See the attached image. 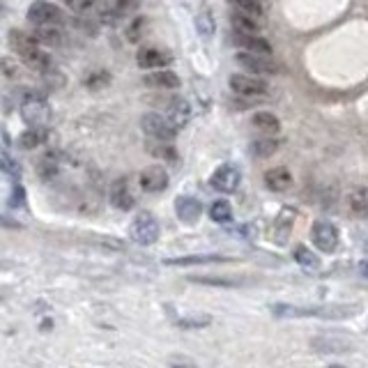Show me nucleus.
<instances>
[{
  "instance_id": "nucleus-1",
  "label": "nucleus",
  "mask_w": 368,
  "mask_h": 368,
  "mask_svg": "<svg viewBox=\"0 0 368 368\" xmlns=\"http://www.w3.org/2000/svg\"><path fill=\"white\" fill-rule=\"evenodd\" d=\"M359 311L357 304H318V306H292V304H274L272 313L276 318H327L343 320L352 318Z\"/></svg>"
},
{
  "instance_id": "nucleus-2",
  "label": "nucleus",
  "mask_w": 368,
  "mask_h": 368,
  "mask_svg": "<svg viewBox=\"0 0 368 368\" xmlns=\"http://www.w3.org/2000/svg\"><path fill=\"white\" fill-rule=\"evenodd\" d=\"M19 113L28 127H42V129H47L54 120V111H51L47 95L37 93V90H24L19 102Z\"/></svg>"
},
{
  "instance_id": "nucleus-3",
  "label": "nucleus",
  "mask_w": 368,
  "mask_h": 368,
  "mask_svg": "<svg viewBox=\"0 0 368 368\" xmlns=\"http://www.w3.org/2000/svg\"><path fill=\"white\" fill-rule=\"evenodd\" d=\"M159 232H161L159 221H157V216L152 212H147V209H143V212L134 216V221L129 226V237L141 246L154 244L157 239H159Z\"/></svg>"
},
{
  "instance_id": "nucleus-4",
  "label": "nucleus",
  "mask_w": 368,
  "mask_h": 368,
  "mask_svg": "<svg viewBox=\"0 0 368 368\" xmlns=\"http://www.w3.org/2000/svg\"><path fill=\"white\" fill-rule=\"evenodd\" d=\"M311 239H313V246L322 253H334L339 249L341 244V232L339 228L334 226L332 221H315L313 228H311Z\"/></svg>"
},
{
  "instance_id": "nucleus-5",
  "label": "nucleus",
  "mask_w": 368,
  "mask_h": 368,
  "mask_svg": "<svg viewBox=\"0 0 368 368\" xmlns=\"http://www.w3.org/2000/svg\"><path fill=\"white\" fill-rule=\"evenodd\" d=\"M141 129L145 134V138H157V141H170L175 138L177 127L170 125L168 118H163L159 113H147L141 118Z\"/></svg>"
},
{
  "instance_id": "nucleus-6",
  "label": "nucleus",
  "mask_w": 368,
  "mask_h": 368,
  "mask_svg": "<svg viewBox=\"0 0 368 368\" xmlns=\"http://www.w3.org/2000/svg\"><path fill=\"white\" fill-rule=\"evenodd\" d=\"M239 182H242V173L235 163H221L212 175H209V186L219 193H235Z\"/></svg>"
},
{
  "instance_id": "nucleus-7",
  "label": "nucleus",
  "mask_w": 368,
  "mask_h": 368,
  "mask_svg": "<svg viewBox=\"0 0 368 368\" xmlns=\"http://www.w3.org/2000/svg\"><path fill=\"white\" fill-rule=\"evenodd\" d=\"M26 19L33 26H37V24H63L65 12L60 10L58 5L49 3V0H35V3L28 7Z\"/></svg>"
},
{
  "instance_id": "nucleus-8",
  "label": "nucleus",
  "mask_w": 368,
  "mask_h": 368,
  "mask_svg": "<svg viewBox=\"0 0 368 368\" xmlns=\"http://www.w3.org/2000/svg\"><path fill=\"white\" fill-rule=\"evenodd\" d=\"M228 86L235 95H242V97H262L267 95L269 86L265 83L262 79L258 77H251L249 74H232L228 79Z\"/></svg>"
},
{
  "instance_id": "nucleus-9",
  "label": "nucleus",
  "mask_w": 368,
  "mask_h": 368,
  "mask_svg": "<svg viewBox=\"0 0 368 368\" xmlns=\"http://www.w3.org/2000/svg\"><path fill=\"white\" fill-rule=\"evenodd\" d=\"M237 65L244 67L246 72L251 74H262V77H272V74H276V67L272 60H269V56H262V54H253V51H239V54L235 56Z\"/></svg>"
},
{
  "instance_id": "nucleus-10",
  "label": "nucleus",
  "mask_w": 368,
  "mask_h": 368,
  "mask_svg": "<svg viewBox=\"0 0 368 368\" xmlns=\"http://www.w3.org/2000/svg\"><path fill=\"white\" fill-rule=\"evenodd\" d=\"M97 5H99V14L104 21H115L131 17L138 10L141 0H97Z\"/></svg>"
},
{
  "instance_id": "nucleus-11",
  "label": "nucleus",
  "mask_w": 368,
  "mask_h": 368,
  "mask_svg": "<svg viewBox=\"0 0 368 368\" xmlns=\"http://www.w3.org/2000/svg\"><path fill=\"white\" fill-rule=\"evenodd\" d=\"M295 219H297V209L295 207H281V212L276 214L274 219V228H272V242L285 246L290 239V232L295 228Z\"/></svg>"
},
{
  "instance_id": "nucleus-12",
  "label": "nucleus",
  "mask_w": 368,
  "mask_h": 368,
  "mask_svg": "<svg viewBox=\"0 0 368 368\" xmlns=\"http://www.w3.org/2000/svg\"><path fill=\"white\" fill-rule=\"evenodd\" d=\"M170 60H173V56L168 54V51L157 49V47H143L136 54V63L141 70H161V67L170 65Z\"/></svg>"
},
{
  "instance_id": "nucleus-13",
  "label": "nucleus",
  "mask_w": 368,
  "mask_h": 368,
  "mask_svg": "<svg viewBox=\"0 0 368 368\" xmlns=\"http://www.w3.org/2000/svg\"><path fill=\"white\" fill-rule=\"evenodd\" d=\"M168 173L163 166H147L145 170L141 173L138 182H141V189L147 191V193H159L168 186Z\"/></svg>"
},
{
  "instance_id": "nucleus-14",
  "label": "nucleus",
  "mask_w": 368,
  "mask_h": 368,
  "mask_svg": "<svg viewBox=\"0 0 368 368\" xmlns=\"http://www.w3.org/2000/svg\"><path fill=\"white\" fill-rule=\"evenodd\" d=\"M175 214H177L179 221L186 223V226H193L202 214L200 200L193 198V196H177L175 198Z\"/></svg>"
},
{
  "instance_id": "nucleus-15",
  "label": "nucleus",
  "mask_w": 368,
  "mask_h": 368,
  "mask_svg": "<svg viewBox=\"0 0 368 368\" xmlns=\"http://www.w3.org/2000/svg\"><path fill=\"white\" fill-rule=\"evenodd\" d=\"M111 202L122 209V212H129L136 205V198H134V193L129 189V179L127 177H118L113 184H111Z\"/></svg>"
},
{
  "instance_id": "nucleus-16",
  "label": "nucleus",
  "mask_w": 368,
  "mask_h": 368,
  "mask_svg": "<svg viewBox=\"0 0 368 368\" xmlns=\"http://www.w3.org/2000/svg\"><path fill=\"white\" fill-rule=\"evenodd\" d=\"M143 83L150 88H159V90H175V88H179V77L173 70L161 67V70H152L150 74H145Z\"/></svg>"
},
{
  "instance_id": "nucleus-17",
  "label": "nucleus",
  "mask_w": 368,
  "mask_h": 368,
  "mask_svg": "<svg viewBox=\"0 0 368 368\" xmlns=\"http://www.w3.org/2000/svg\"><path fill=\"white\" fill-rule=\"evenodd\" d=\"M235 44L244 51H253V54L272 56V47L260 33H235Z\"/></svg>"
},
{
  "instance_id": "nucleus-18",
  "label": "nucleus",
  "mask_w": 368,
  "mask_h": 368,
  "mask_svg": "<svg viewBox=\"0 0 368 368\" xmlns=\"http://www.w3.org/2000/svg\"><path fill=\"white\" fill-rule=\"evenodd\" d=\"M21 63H24L28 70H33L37 74H49L51 70H56L54 67V60H51V56L47 54V51H42L40 47L33 49V51H28V54L21 56Z\"/></svg>"
},
{
  "instance_id": "nucleus-19",
  "label": "nucleus",
  "mask_w": 368,
  "mask_h": 368,
  "mask_svg": "<svg viewBox=\"0 0 368 368\" xmlns=\"http://www.w3.org/2000/svg\"><path fill=\"white\" fill-rule=\"evenodd\" d=\"M33 33L40 40V44H47V47H58L65 40L63 24H37Z\"/></svg>"
},
{
  "instance_id": "nucleus-20",
  "label": "nucleus",
  "mask_w": 368,
  "mask_h": 368,
  "mask_svg": "<svg viewBox=\"0 0 368 368\" xmlns=\"http://www.w3.org/2000/svg\"><path fill=\"white\" fill-rule=\"evenodd\" d=\"M10 47L19 58L40 47V40L35 37V33H24V30H10Z\"/></svg>"
},
{
  "instance_id": "nucleus-21",
  "label": "nucleus",
  "mask_w": 368,
  "mask_h": 368,
  "mask_svg": "<svg viewBox=\"0 0 368 368\" xmlns=\"http://www.w3.org/2000/svg\"><path fill=\"white\" fill-rule=\"evenodd\" d=\"M230 24L235 28V33H260L262 30V19L260 17H251L242 10H237L230 14Z\"/></svg>"
},
{
  "instance_id": "nucleus-22",
  "label": "nucleus",
  "mask_w": 368,
  "mask_h": 368,
  "mask_svg": "<svg viewBox=\"0 0 368 368\" xmlns=\"http://www.w3.org/2000/svg\"><path fill=\"white\" fill-rule=\"evenodd\" d=\"M166 118L170 120V125L173 127H184L186 122L191 120V106H189V102H184L182 97H177V99H173L168 104V109H166Z\"/></svg>"
},
{
  "instance_id": "nucleus-23",
  "label": "nucleus",
  "mask_w": 368,
  "mask_h": 368,
  "mask_svg": "<svg viewBox=\"0 0 368 368\" xmlns=\"http://www.w3.org/2000/svg\"><path fill=\"white\" fill-rule=\"evenodd\" d=\"M232 258L221 253H202V255H182V258H170L166 265L170 267H186V265H207V262H228Z\"/></svg>"
},
{
  "instance_id": "nucleus-24",
  "label": "nucleus",
  "mask_w": 368,
  "mask_h": 368,
  "mask_svg": "<svg viewBox=\"0 0 368 368\" xmlns=\"http://www.w3.org/2000/svg\"><path fill=\"white\" fill-rule=\"evenodd\" d=\"M265 184L269 191H276V193H283L288 191L292 186V175L285 168H269L265 170Z\"/></svg>"
},
{
  "instance_id": "nucleus-25",
  "label": "nucleus",
  "mask_w": 368,
  "mask_h": 368,
  "mask_svg": "<svg viewBox=\"0 0 368 368\" xmlns=\"http://www.w3.org/2000/svg\"><path fill=\"white\" fill-rule=\"evenodd\" d=\"M145 150L152 157L161 161H175L177 159V152H175V145H173L170 141H157V138H145Z\"/></svg>"
},
{
  "instance_id": "nucleus-26",
  "label": "nucleus",
  "mask_w": 368,
  "mask_h": 368,
  "mask_svg": "<svg viewBox=\"0 0 368 368\" xmlns=\"http://www.w3.org/2000/svg\"><path fill=\"white\" fill-rule=\"evenodd\" d=\"M251 125L258 131L267 134V136H274V134L281 131V120L276 118L274 113H269V111H260V113H255L251 118Z\"/></svg>"
},
{
  "instance_id": "nucleus-27",
  "label": "nucleus",
  "mask_w": 368,
  "mask_h": 368,
  "mask_svg": "<svg viewBox=\"0 0 368 368\" xmlns=\"http://www.w3.org/2000/svg\"><path fill=\"white\" fill-rule=\"evenodd\" d=\"M47 138H49L47 129H42V127H28V129L19 136L17 143H19L21 150H37L47 143Z\"/></svg>"
},
{
  "instance_id": "nucleus-28",
  "label": "nucleus",
  "mask_w": 368,
  "mask_h": 368,
  "mask_svg": "<svg viewBox=\"0 0 368 368\" xmlns=\"http://www.w3.org/2000/svg\"><path fill=\"white\" fill-rule=\"evenodd\" d=\"M292 258H295L297 265L304 267L306 272H318V269H320V258L309 249V246H304V244H297L295 246V251H292Z\"/></svg>"
},
{
  "instance_id": "nucleus-29",
  "label": "nucleus",
  "mask_w": 368,
  "mask_h": 368,
  "mask_svg": "<svg viewBox=\"0 0 368 368\" xmlns=\"http://www.w3.org/2000/svg\"><path fill=\"white\" fill-rule=\"evenodd\" d=\"M279 147H281V141L279 138L267 136V138L255 141L253 145H251V152H253V157H258V159H267V157H272V154L279 152Z\"/></svg>"
},
{
  "instance_id": "nucleus-30",
  "label": "nucleus",
  "mask_w": 368,
  "mask_h": 368,
  "mask_svg": "<svg viewBox=\"0 0 368 368\" xmlns=\"http://www.w3.org/2000/svg\"><path fill=\"white\" fill-rule=\"evenodd\" d=\"M311 345L318 352H348L352 345L343 339H329V336H320V339L311 341Z\"/></svg>"
},
{
  "instance_id": "nucleus-31",
  "label": "nucleus",
  "mask_w": 368,
  "mask_h": 368,
  "mask_svg": "<svg viewBox=\"0 0 368 368\" xmlns=\"http://www.w3.org/2000/svg\"><path fill=\"white\" fill-rule=\"evenodd\" d=\"M209 219L214 223H230L232 221V207L228 200H214L212 205H209Z\"/></svg>"
},
{
  "instance_id": "nucleus-32",
  "label": "nucleus",
  "mask_w": 368,
  "mask_h": 368,
  "mask_svg": "<svg viewBox=\"0 0 368 368\" xmlns=\"http://www.w3.org/2000/svg\"><path fill=\"white\" fill-rule=\"evenodd\" d=\"M350 209L359 216H368V186H362V189H355L350 193Z\"/></svg>"
},
{
  "instance_id": "nucleus-33",
  "label": "nucleus",
  "mask_w": 368,
  "mask_h": 368,
  "mask_svg": "<svg viewBox=\"0 0 368 368\" xmlns=\"http://www.w3.org/2000/svg\"><path fill=\"white\" fill-rule=\"evenodd\" d=\"M196 30H198L200 37H205V40H209V37L214 35V19H212V12H209V10L198 12V17H196Z\"/></svg>"
},
{
  "instance_id": "nucleus-34",
  "label": "nucleus",
  "mask_w": 368,
  "mask_h": 368,
  "mask_svg": "<svg viewBox=\"0 0 368 368\" xmlns=\"http://www.w3.org/2000/svg\"><path fill=\"white\" fill-rule=\"evenodd\" d=\"M37 173H40V177L44 182H49V179H54L58 175V159L56 154H47L44 159L40 161V166H37Z\"/></svg>"
},
{
  "instance_id": "nucleus-35",
  "label": "nucleus",
  "mask_w": 368,
  "mask_h": 368,
  "mask_svg": "<svg viewBox=\"0 0 368 368\" xmlns=\"http://www.w3.org/2000/svg\"><path fill=\"white\" fill-rule=\"evenodd\" d=\"M111 83V74L109 72H90L88 77H86V88L88 90H93V93H97V90H104Z\"/></svg>"
},
{
  "instance_id": "nucleus-36",
  "label": "nucleus",
  "mask_w": 368,
  "mask_h": 368,
  "mask_svg": "<svg viewBox=\"0 0 368 368\" xmlns=\"http://www.w3.org/2000/svg\"><path fill=\"white\" fill-rule=\"evenodd\" d=\"M0 166H3V173H5L7 177H12V179H19L21 177V166L12 159V154L7 152V150H3V157H0Z\"/></svg>"
},
{
  "instance_id": "nucleus-37",
  "label": "nucleus",
  "mask_w": 368,
  "mask_h": 368,
  "mask_svg": "<svg viewBox=\"0 0 368 368\" xmlns=\"http://www.w3.org/2000/svg\"><path fill=\"white\" fill-rule=\"evenodd\" d=\"M7 205H10L12 209H24L26 207V189L19 182L12 186L10 198H7Z\"/></svg>"
},
{
  "instance_id": "nucleus-38",
  "label": "nucleus",
  "mask_w": 368,
  "mask_h": 368,
  "mask_svg": "<svg viewBox=\"0 0 368 368\" xmlns=\"http://www.w3.org/2000/svg\"><path fill=\"white\" fill-rule=\"evenodd\" d=\"M143 30H145V19L143 17H134L127 26V40L129 42H138L143 37Z\"/></svg>"
},
{
  "instance_id": "nucleus-39",
  "label": "nucleus",
  "mask_w": 368,
  "mask_h": 368,
  "mask_svg": "<svg viewBox=\"0 0 368 368\" xmlns=\"http://www.w3.org/2000/svg\"><path fill=\"white\" fill-rule=\"evenodd\" d=\"M235 7H237V10L246 12V14H251V17H260L262 19V14H265L260 0H235Z\"/></svg>"
},
{
  "instance_id": "nucleus-40",
  "label": "nucleus",
  "mask_w": 368,
  "mask_h": 368,
  "mask_svg": "<svg viewBox=\"0 0 368 368\" xmlns=\"http://www.w3.org/2000/svg\"><path fill=\"white\" fill-rule=\"evenodd\" d=\"M179 327L184 329H198V327H205L209 325V318H189V320H177Z\"/></svg>"
},
{
  "instance_id": "nucleus-41",
  "label": "nucleus",
  "mask_w": 368,
  "mask_h": 368,
  "mask_svg": "<svg viewBox=\"0 0 368 368\" xmlns=\"http://www.w3.org/2000/svg\"><path fill=\"white\" fill-rule=\"evenodd\" d=\"M97 0H65V5L74 12H86L88 7H93Z\"/></svg>"
},
{
  "instance_id": "nucleus-42",
  "label": "nucleus",
  "mask_w": 368,
  "mask_h": 368,
  "mask_svg": "<svg viewBox=\"0 0 368 368\" xmlns=\"http://www.w3.org/2000/svg\"><path fill=\"white\" fill-rule=\"evenodd\" d=\"M3 70H5V77H7V79H17L19 70H14L10 60H3Z\"/></svg>"
},
{
  "instance_id": "nucleus-43",
  "label": "nucleus",
  "mask_w": 368,
  "mask_h": 368,
  "mask_svg": "<svg viewBox=\"0 0 368 368\" xmlns=\"http://www.w3.org/2000/svg\"><path fill=\"white\" fill-rule=\"evenodd\" d=\"M193 281H200V283H212V285H235L232 281H226V279H193Z\"/></svg>"
},
{
  "instance_id": "nucleus-44",
  "label": "nucleus",
  "mask_w": 368,
  "mask_h": 368,
  "mask_svg": "<svg viewBox=\"0 0 368 368\" xmlns=\"http://www.w3.org/2000/svg\"><path fill=\"white\" fill-rule=\"evenodd\" d=\"M357 269H359V274H362L364 279H368V258L359 262V267H357Z\"/></svg>"
}]
</instances>
